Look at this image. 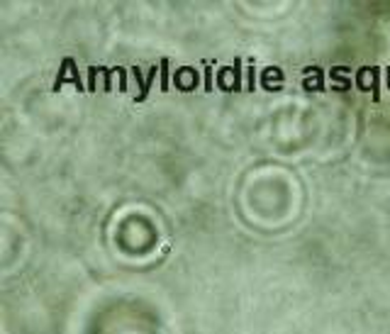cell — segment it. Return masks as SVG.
Returning a JSON list of instances; mask_svg holds the SVG:
<instances>
[{"mask_svg": "<svg viewBox=\"0 0 390 334\" xmlns=\"http://www.w3.org/2000/svg\"><path fill=\"white\" fill-rule=\"evenodd\" d=\"M64 83H74V88L78 93H86V86H83V78L78 74V66H76V61L71 56H66L64 61H61V69H59V74H56V81H54V93H59L61 88H64Z\"/></svg>", "mask_w": 390, "mask_h": 334, "instance_id": "6da1fadb", "label": "cell"}, {"mask_svg": "<svg viewBox=\"0 0 390 334\" xmlns=\"http://www.w3.org/2000/svg\"><path fill=\"white\" fill-rule=\"evenodd\" d=\"M173 86L181 93H193L200 86V71H195L193 66H181L173 71Z\"/></svg>", "mask_w": 390, "mask_h": 334, "instance_id": "7a4b0ae2", "label": "cell"}, {"mask_svg": "<svg viewBox=\"0 0 390 334\" xmlns=\"http://www.w3.org/2000/svg\"><path fill=\"white\" fill-rule=\"evenodd\" d=\"M302 74H307V78L302 81V88L307 91V93H322L324 91V74H322V69H305Z\"/></svg>", "mask_w": 390, "mask_h": 334, "instance_id": "3957f363", "label": "cell"}, {"mask_svg": "<svg viewBox=\"0 0 390 334\" xmlns=\"http://www.w3.org/2000/svg\"><path fill=\"white\" fill-rule=\"evenodd\" d=\"M273 81H276L280 88H283L285 76H283V71H280L278 66H268V69H263V71H261V86H263L266 91H273V86H271Z\"/></svg>", "mask_w": 390, "mask_h": 334, "instance_id": "277c9868", "label": "cell"}, {"mask_svg": "<svg viewBox=\"0 0 390 334\" xmlns=\"http://www.w3.org/2000/svg\"><path fill=\"white\" fill-rule=\"evenodd\" d=\"M242 59L237 56L232 64V93H242Z\"/></svg>", "mask_w": 390, "mask_h": 334, "instance_id": "5b68a950", "label": "cell"}, {"mask_svg": "<svg viewBox=\"0 0 390 334\" xmlns=\"http://www.w3.org/2000/svg\"><path fill=\"white\" fill-rule=\"evenodd\" d=\"M156 74H159V69H156V66H151V69H149V74H147V83H144V88L139 91V95L134 98V103H142V100H147L149 91H151V83L156 81Z\"/></svg>", "mask_w": 390, "mask_h": 334, "instance_id": "8992f818", "label": "cell"}, {"mask_svg": "<svg viewBox=\"0 0 390 334\" xmlns=\"http://www.w3.org/2000/svg\"><path fill=\"white\" fill-rule=\"evenodd\" d=\"M229 76H232V66H222V69L217 71V88H220V91L232 93V83H227Z\"/></svg>", "mask_w": 390, "mask_h": 334, "instance_id": "52a82bcc", "label": "cell"}, {"mask_svg": "<svg viewBox=\"0 0 390 334\" xmlns=\"http://www.w3.org/2000/svg\"><path fill=\"white\" fill-rule=\"evenodd\" d=\"M371 93L373 100L378 103L380 100V69L378 66H371Z\"/></svg>", "mask_w": 390, "mask_h": 334, "instance_id": "ba28073f", "label": "cell"}, {"mask_svg": "<svg viewBox=\"0 0 390 334\" xmlns=\"http://www.w3.org/2000/svg\"><path fill=\"white\" fill-rule=\"evenodd\" d=\"M203 78H205V93H212L215 91V81H212V64L210 61H205Z\"/></svg>", "mask_w": 390, "mask_h": 334, "instance_id": "9c48e42d", "label": "cell"}, {"mask_svg": "<svg viewBox=\"0 0 390 334\" xmlns=\"http://www.w3.org/2000/svg\"><path fill=\"white\" fill-rule=\"evenodd\" d=\"M159 76H161V93L168 91V59L159 61Z\"/></svg>", "mask_w": 390, "mask_h": 334, "instance_id": "30bf717a", "label": "cell"}, {"mask_svg": "<svg viewBox=\"0 0 390 334\" xmlns=\"http://www.w3.org/2000/svg\"><path fill=\"white\" fill-rule=\"evenodd\" d=\"M98 74H100L98 66H91V69H88V93H95V91H98Z\"/></svg>", "mask_w": 390, "mask_h": 334, "instance_id": "8fae6325", "label": "cell"}, {"mask_svg": "<svg viewBox=\"0 0 390 334\" xmlns=\"http://www.w3.org/2000/svg\"><path fill=\"white\" fill-rule=\"evenodd\" d=\"M246 91H249V93L256 91V69H254V64L246 69Z\"/></svg>", "mask_w": 390, "mask_h": 334, "instance_id": "7c38bea8", "label": "cell"}, {"mask_svg": "<svg viewBox=\"0 0 390 334\" xmlns=\"http://www.w3.org/2000/svg\"><path fill=\"white\" fill-rule=\"evenodd\" d=\"M100 74H103V78H105L103 91H105V93H110V91H112V74H115V71H112V69H105V66H100Z\"/></svg>", "mask_w": 390, "mask_h": 334, "instance_id": "4fadbf2b", "label": "cell"}, {"mask_svg": "<svg viewBox=\"0 0 390 334\" xmlns=\"http://www.w3.org/2000/svg\"><path fill=\"white\" fill-rule=\"evenodd\" d=\"M115 74H117V81H120V93H127V69L117 66Z\"/></svg>", "mask_w": 390, "mask_h": 334, "instance_id": "5bb4252c", "label": "cell"}, {"mask_svg": "<svg viewBox=\"0 0 390 334\" xmlns=\"http://www.w3.org/2000/svg\"><path fill=\"white\" fill-rule=\"evenodd\" d=\"M130 74H132V78L139 83V91H142V88H144V83H147V78H142V69H139V66H132Z\"/></svg>", "mask_w": 390, "mask_h": 334, "instance_id": "9a60e30c", "label": "cell"}]
</instances>
